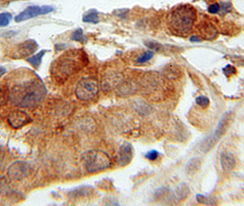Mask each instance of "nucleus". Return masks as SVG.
Returning <instances> with one entry per match:
<instances>
[{
	"label": "nucleus",
	"mask_w": 244,
	"mask_h": 206,
	"mask_svg": "<svg viewBox=\"0 0 244 206\" xmlns=\"http://www.w3.org/2000/svg\"><path fill=\"white\" fill-rule=\"evenodd\" d=\"M8 91L9 100L21 108H31L38 105L46 95L44 83L36 77L16 83Z\"/></svg>",
	"instance_id": "nucleus-1"
},
{
	"label": "nucleus",
	"mask_w": 244,
	"mask_h": 206,
	"mask_svg": "<svg viewBox=\"0 0 244 206\" xmlns=\"http://www.w3.org/2000/svg\"><path fill=\"white\" fill-rule=\"evenodd\" d=\"M88 63V56L82 49L69 50L59 56L52 64L50 71L57 83L66 81Z\"/></svg>",
	"instance_id": "nucleus-2"
},
{
	"label": "nucleus",
	"mask_w": 244,
	"mask_h": 206,
	"mask_svg": "<svg viewBox=\"0 0 244 206\" xmlns=\"http://www.w3.org/2000/svg\"><path fill=\"white\" fill-rule=\"evenodd\" d=\"M196 10L191 6H180L175 7L169 16V25L175 34L187 35L192 30L196 20Z\"/></svg>",
	"instance_id": "nucleus-3"
},
{
	"label": "nucleus",
	"mask_w": 244,
	"mask_h": 206,
	"mask_svg": "<svg viewBox=\"0 0 244 206\" xmlns=\"http://www.w3.org/2000/svg\"><path fill=\"white\" fill-rule=\"evenodd\" d=\"M81 159L86 172L89 173L105 171L109 168L111 164L109 156L105 152L98 149H92L85 152Z\"/></svg>",
	"instance_id": "nucleus-4"
},
{
	"label": "nucleus",
	"mask_w": 244,
	"mask_h": 206,
	"mask_svg": "<svg viewBox=\"0 0 244 206\" xmlns=\"http://www.w3.org/2000/svg\"><path fill=\"white\" fill-rule=\"evenodd\" d=\"M230 119V113L225 114L221 117V119L218 122L214 133L201 142V144L199 146L200 151H202L203 153H207L213 148V147L217 143V141L220 139V137L225 134V132L229 127Z\"/></svg>",
	"instance_id": "nucleus-5"
},
{
	"label": "nucleus",
	"mask_w": 244,
	"mask_h": 206,
	"mask_svg": "<svg viewBox=\"0 0 244 206\" xmlns=\"http://www.w3.org/2000/svg\"><path fill=\"white\" fill-rule=\"evenodd\" d=\"M99 91L97 82L93 78L81 79L75 87V95L82 101H89L93 99Z\"/></svg>",
	"instance_id": "nucleus-6"
},
{
	"label": "nucleus",
	"mask_w": 244,
	"mask_h": 206,
	"mask_svg": "<svg viewBox=\"0 0 244 206\" xmlns=\"http://www.w3.org/2000/svg\"><path fill=\"white\" fill-rule=\"evenodd\" d=\"M53 11V7L51 6H31L24 9L21 13L15 17L16 22H23L29 19H31L40 15H46Z\"/></svg>",
	"instance_id": "nucleus-7"
},
{
	"label": "nucleus",
	"mask_w": 244,
	"mask_h": 206,
	"mask_svg": "<svg viewBox=\"0 0 244 206\" xmlns=\"http://www.w3.org/2000/svg\"><path fill=\"white\" fill-rule=\"evenodd\" d=\"M31 121L30 115L21 110L12 112L7 116V122L11 127L15 129H19L26 125H28Z\"/></svg>",
	"instance_id": "nucleus-8"
},
{
	"label": "nucleus",
	"mask_w": 244,
	"mask_h": 206,
	"mask_svg": "<svg viewBox=\"0 0 244 206\" xmlns=\"http://www.w3.org/2000/svg\"><path fill=\"white\" fill-rule=\"evenodd\" d=\"M37 49H38V43L35 40L33 39L26 40L23 43H20V45L18 47L16 53L14 54V57L16 58L28 57L31 54H32Z\"/></svg>",
	"instance_id": "nucleus-9"
},
{
	"label": "nucleus",
	"mask_w": 244,
	"mask_h": 206,
	"mask_svg": "<svg viewBox=\"0 0 244 206\" xmlns=\"http://www.w3.org/2000/svg\"><path fill=\"white\" fill-rule=\"evenodd\" d=\"M133 157V149L130 144L125 143L123 144L118 150V163L119 166H126L128 165Z\"/></svg>",
	"instance_id": "nucleus-10"
},
{
	"label": "nucleus",
	"mask_w": 244,
	"mask_h": 206,
	"mask_svg": "<svg viewBox=\"0 0 244 206\" xmlns=\"http://www.w3.org/2000/svg\"><path fill=\"white\" fill-rule=\"evenodd\" d=\"M220 164L224 172H230L236 165V160L231 153L221 152L220 154Z\"/></svg>",
	"instance_id": "nucleus-11"
},
{
	"label": "nucleus",
	"mask_w": 244,
	"mask_h": 206,
	"mask_svg": "<svg viewBox=\"0 0 244 206\" xmlns=\"http://www.w3.org/2000/svg\"><path fill=\"white\" fill-rule=\"evenodd\" d=\"M46 50H42L40 51H39L38 53L34 54L33 56H31V57H28L27 58V62L34 68H39V66L40 65L41 63V61H42V58L43 56L45 55L46 53Z\"/></svg>",
	"instance_id": "nucleus-12"
},
{
	"label": "nucleus",
	"mask_w": 244,
	"mask_h": 206,
	"mask_svg": "<svg viewBox=\"0 0 244 206\" xmlns=\"http://www.w3.org/2000/svg\"><path fill=\"white\" fill-rule=\"evenodd\" d=\"M83 22L85 23H92V24H97L99 22V18H98V13L95 9L89 10L87 13H85L83 17Z\"/></svg>",
	"instance_id": "nucleus-13"
},
{
	"label": "nucleus",
	"mask_w": 244,
	"mask_h": 206,
	"mask_svg": "<svg viewBox=\"0 0 244 206\" xmlns=\"http://www.w3.org/2000/svg\"><path fill=\"white\" fill-rule=\"evenodd\" d=\"M199 169H200V160L198 158H194L190 160L185 167V171L188 174H195Z\"/></svg>",
	"instance_id": "nucleus-14"
},
{
	"label": "nucleus",
	"mask_w": 244,
	"mask_h": 206,
	"mask_svg": "<svg viewBox=\"0 0 244 206\" xmlns=\"http://www.w3.org/2000/svg\"><path fill=\"white\" fill-rule=\"evenodd\" d=\"M202 34L204 35V37L206 38H216L217 36V30H216V28L210 24V23H207L203 26L202 30Z\"/></svg>",
	"instance_id": "nucleus-15"
},
{
	"label": "nucleus",
	"mask_w": 244,
	"mask_h": 206,
	"mask_svg": "<svg viewBox=\"0 0 244 206\" xmlns=\"http://www.w3.org/2000/svg\"><path fill=\"white\" fill-rule=\"evenodd\" d=\"M175 193H176V197H177V199H179V200H184V198L187 197V195H188V193H189V189H188V187H187L186 184H184V183H181V184L177 187V189H176V191H175Z\"/></svg>",
	"instance_id": "nucleus-16"
},
{
	"label": "nucleus",
	"mask_w": 244,
	"mask_h": 206,
	"mask_svg": "<svg viewBox=\"0 0 244 206\" xmlns=\"http://www.w3.org/2000/svg\"><path fill=\"white\" fill-rule=\"evenodd\" d=\"M12 19V15L8 12L0 13V28H4L9 25Z\"/></svg>",
	"instance_id": "nucleus-17"
},
{
	"label": "nucleus",
	"mask_w": 244,
	"mask_h": 206,
	"mask_svg": "<svg viewBox=\"0 0 244 206\" xmlns=\"http://www.w3.org/2000/svg\"><path fill=\"white\" fill-rule=\"evenodd\" d=\"M71 38H72V40H74V41H77V42H80V43H84L85 40V37L84 35L83 30L82 29L75 30L72 32Z\"/></svg>",
	"instance_id": "nucleus-18"
},
{
	"label": "nucleus",
	"mask_w": 244,
	"mask_h": 206,
	"mask_svg": "<svg viewBox=\"0 0 244 206\" xmlns=\"http://www.w3.org/2000/svg\"><path fill=\"white\" fill-rule=\"evenodd\" d=\"M9 100V91L7 88L0 86V105L6 104Z\"/></svg>",
	"instance_id": "nucleus-19"
},
{
	"label": "nucleus",
	"mask_w": 244,
	"mask_h": 206,
	"mask_svg": "<svg viewBox=\"0 0 244 206\" xmlns=\"http://www.w3.org/2000/svg\"><path fill=\"white\" fill-rule=\"evenodd\" d=\"M152 57H153V51H151V50L146 51L137 59V63H145L148 61H150Z\"/></svg>",
	"instance_id": "nucleus-20"
},
{
	"label": "nucleus",
	"mask_w": 244,
	"mask_h": 206,
	"mask_svg": "<svg viewBox=\"0 0 244 206\" xmlns=\"http://www.w3.org/2000/svg\"><path fill=\"white\" fill-rule=\"evenodd\" d=\"M196 103L198 104V105H200L201 107H203V108H206V107H208L209 104V100L208 97H206V96H203V95H200V96H198L196 99Z\"/></svg>",
	"instance_id": "nucleus-21"
},
{
	"label": "nucleus",
	"mask_w": 244,
	"mask_h": 206,
	"mask_svg": "<svg viewBox=\"0 0 244 206\" xmlns=\"http://www.w3.org/2000/svg\"><path fill=\"white\" fill-rule=\"evenodd\" d=\"M158 156H159V152L156 151V150H151V151L148 152V153L145 155L146 159H148V160H155L158 158Z\"/></svg>",
	"instance_id": "nucleus-22"
},
{
	"label": "nucleus",
	"mask_w": 244,
	"mask_h": 206,
	"mask_svg": "<svg viewBox=\"0 0 244 206\" xmlns=\"http://www.w3.org/2000/svg\"><path fill=\"white\" fill-rule=\"evenodd\" d=\"M223 71L226 75H231V74H234L236 72V69L234 66H231V65H227L225 68L223 69Z\"/></svg>",
	"instance_id": "nucleus-23"
},
{
	"label": "nucleus",
	"mask_w": 244,
	"mask_h": 206,
	"mask_svg": "<svg viewBox=\"0 0 244 206\" xmlns=\"http://www.w3.org/2000/svg\"><path fill=\"white\" fill-rule=\"evenodd\" d=\"M219 5L218 4H217V3H215V4H212V5H210L209 7V13H211V14H217L218 11H219Z\"/></svg>",
	"instance_id": "nucleus-24"
},
{
	"label": "nucleus",
	"mask_w": 244,
	"mask_h": 206,
	"mask_svg": "<svg viewBox=\"0 0 244 206\" xmlns=\"http://www.w3.org/2000/svg\"><path fill=\"white\" fill-rule=\"evenodd\" d=\"M197 201L201 204H211L212 203L209 202V199L203 195H197Z\"/></svg>",
	"instance_id": "nucleus-25"
},
{
	"label": "nucleus",
	"mask_w": 244,
	"mask_h": 206,
	"mask_svg": "<svg viewBox=\"0 0 244 206\" xmlns=\"http://www.w3.org/2000/svg\"><path fill=\"white\" fill-rule=\"evenodd\" d=\"M147 46L151 48V49H153V50H160V45L158 43H151V42H150V43L147 44Z\"/></svg>",
	"instance_id": "nucleus-26"
},
{
	"label": "nucleus",
	"mask_w": 244,
	"mask_h": 206,
	"mask_svg": "<svg viewBox=\"0 0 244 206\" xmlns=\"http://www.w3.org/2000/svg\"><path fill=\"white\" fill-rule=\"evenodd\" d=\"M6 72V69L5 68V67H3V66H0V78H1Z\"/></svg>",
	"instance_id": "nucleus-27"
},
{
	"label": "nucleus",
	"mask_w": 244,
	"mask_h": 206,
	"mask_svg": "<svg viewBox=\"0 0 244 206\" xmlns=\"http://www.w3.org/2000/svg\"><path fill=\"white\" fill-rule=\"evenodd\" d=\"M199 40H200V39H199V38H197L196 36H195L194 38H191V41H199Z\"/></svg>",
	"instance_id": "nucleus-28"
}]
</instances>
